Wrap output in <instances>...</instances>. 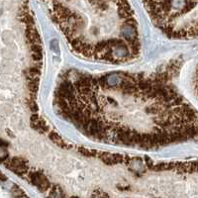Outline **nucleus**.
I'll return each instance as SVG.
<instances>
[{
    "label": "nucleus",
    "mask_w": 198,
    "mask_h": 198,
    "mask_svg": "<svg viewBox=\"0 0 198 198\" xmlns=\"http://www.w3.org/2000/svg\"><path fill=\"white\" fill-rule=\"evenodd\" d=\"M144 3L160 27L171 33L176 20L195 13L197 0H144Z\"/></svg>",
    "instance_id": "nucleus-1"
}]
</instances>
